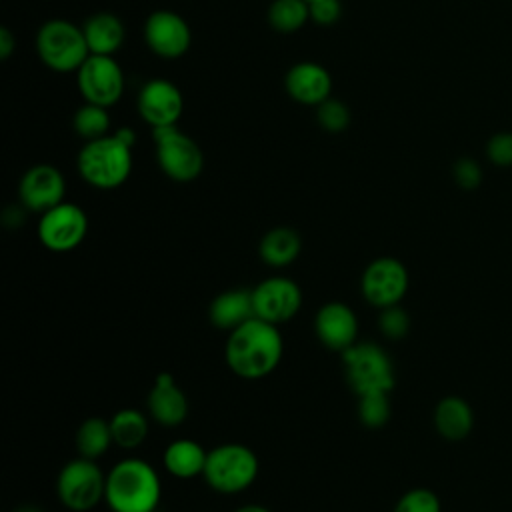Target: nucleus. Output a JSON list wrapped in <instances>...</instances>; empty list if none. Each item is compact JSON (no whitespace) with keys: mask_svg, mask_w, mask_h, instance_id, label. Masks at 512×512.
Listing matches in <instances>:
<instances>
[{"mask_svg":"<svg viewBox=\"0 0 512 512\" xmlns=\"http://www.w3.org/2000/svg\"><path fill=\"white\" fill-rule=\"evenodd\" d=\"M284 354V340L276 324L250 318L228 332L224 360L242 380H260L270 376Z\"/></svg>","mask_w":512,"mask_h":512,"instance_id":"nucleus-1","label":"nucleus"},{"mask_svg":"<svg viewBox=\"0 0 512 512\" xmlns=\"http://www.w3.org/2000/svg\"><path fill=\"white\" fill-rule=\"evenodd\" d=\"M390 396L386 392H374L358 396V420L370 430L384 428L390 420Z\"/></svg>","mask_w":512,"mask_h":512,"instance_id":"nucleus-28","label":"nucleus"},{"mask_svg":"<svg viewBox=\"0 0 512 512\" xmlns=\"http://www.w3.org/2000/svg\"><path fill=\"white\" fill-rule=\"evenodd\" d=\"M132 148L114 134L88 140L76 156V168L82 180L98 190H114L132 174Z\"/></svg>","mask_w":512,"mask_h":512,"instance_id":"nucleus-3","label":"nucleus"},{"mask_svg":"<svg viewBox=\"0 0 512 512\" xmlns=\"http://www.w3.org/2000/svg\"><path fill=\"white\" fill-rule=\"evenodd\" d=\"M308 6H310V22L318 26H332L342 16L340 0H314Z\"/></svg>","mask_w":512,"mask_h":512,"instance_id":"nucleus-33","label":"nucleus"},{"mask_svg":"<svg viewBox=\"0 0 512 512\" xmlns=\"http://www.w3.org/2000/svg\"><path fill=\"white\" fill-rule=\"evenodd\" d=\"M306 2H308V4H310V2H314V0H306Z\"/></svg>","mask_w":512,"mask_h":512,"instance_id":"nucleus-39","label":"nucleus"},{"mask_svg":"<svg viewBox=\"0 0 512 512\" xmlns=\"http://www.w3.org/2000/svg\"><path fill=\"white\" fill-rule=\"evenodd\" d=\"M74 444H76L78 456H84L90 460L102 458L114 444L110 420H104L102 416H90L82 420L76 430Z\"/></svg>","mask_w":512,"mask_h":512,"instance_id":"nucleus-25","label":"nucleus"},{"mask_svg":"<svg viewBox=\"0 0 512 512\" xmlns=\"http://www.w3.org/2000/svg\"><path fill=\"white\" fill-rule=\"evenodd\" d=\"M254 318L252 290L230 288L216 294L208 306V320L218 330H234L246 320Z\"/></svg>","mask_w":512,"mask_h":512,"instance_id":"nucleus-19","label":"nucleus"},{"mask_svg":"<svg viewBox=\"0 0 512 512\" xmlns=\"http://www.w3.org/2000/svg\"><path fill=\"white\" fill-rule=\"evenodd\" d=\"M410 276L402 260L394 256H378L366 264L360 276L362 298L382 310L400 304L408 292Z\"/></svg>","mask_w":512,"mask_h":512,"instance_id":"nucleus-10","label":"nucleus"},{"mask_svg":"<svg viewBox=\"0 0 512 512\" xmlns=\"http://www.w3.org/2000/svg\"><path fill=\"white\" fill-rule=\"evenodd\" d=\"M142 34L150 52L166 60L184 56L192 44L188 22L178 12L166 8L148 14Z\"/></svg>","mask_w":512,"mask_h":512,"instance_id":"nucleus-13","label":"nucleus"},{"mask_svg":"<svg viewBox=\"0 0 512 512\" xmlns=\"http://www.w3.org/2000/svg\"><path fill=\"white\" fill-rule=\"evenodd\" d=\"M118 140H122L126 146H130V148H134V144H136V132L130 128V126H120L116 132H112Z\"/></svg>","mask_w":512,"mask_h":512,"instance_id":"nucleus-36","label":"nucleus"},{"mask_svg":"<svg viewBox=\"0 0 512 512\" xmlns=\"http://www.w3.org/2000/svg\"><path fill=\"white\" fill-rule=\"evenodd\" d=\"M486 156L494 166H512V132H498L486 144Z\"/></svg>","mask_w":512,"mask_h":512,"instance_id":"nucleus-32","label":"nucleus"},{"mask_svg":"<svg viewBox=\"0 0 512 512\" xmlns=\"http://www.w3.org/2000/svg\"><path fill=\"white\" fill-rule=\"evenodd\" d=\"M208 450L192 438H176L162 452L164 470L178 480H192L204 474Z\"/></svg>","mask_w":512,"mask_h":512,"instance_id":"nucleus-20","label":"nucleus"},{"mask_svg":"<svg viewBox=\"0 0 512 512\" xmlns=\"http://www.w3.org/2000/svg\"><path fill=\"white\" fill-rule=\"evenodd\" d=\"M392 512H442L440 498L430 488H410L394 504Z\"/></svg>","mask_w":512,"mask_h":512,"instance_id":"nucleus-30","label":"nucleus"},{"mask_svg":"<svg viewBox=\"0 0 512 512\" xmlns=\"http://www.w3.org/2000/svg\"><path fill=\"white\" fill-rule=\"evenodd\" d=\"M452 176H454L456 184L464 190H474L482 182V170H480L478 162L472 158L456 160V164L452 168Z\"/></svg>","mask_w":512,"mask_h":512,"instance_id":"nucleus-34","label":"nucleus"},{"mask_svg":"<svg viewBox=\"0 0 512 512\" xmlns=\"http://www.w3.org/2000/svg\"><path fill=\"white\" fill-rule=\"evenodd\" d=\"M302 252V238L298 230L290 226H274L270 228L258 244L260 260L274 270L290 266Z\"/></svg>","mask_w":512,"mask_h":512,"instance_id":"nucleus-23","label":"nucleus"},{"mask_svg":"<svg viewBox=\"0 0 512 512\" xmlns=\"http://www.w3.org/2000/svg\"><path fill=\"white\" fill-rule=\"evenodd\" d=\"M376 324H378V330L384 338L400 340L410 330V316L400 304H394V306L378 310Z\"/></svg>","mask_w":512,"mask_h":512,"instance_id":"nucleus-31","label":"nucleus"},{"mask_svg":"<svg viewBox=\"0 0 512 512\" xmlns=\"http://www.w3.org/2000/svg\"><path fill=\"white\" fill-rule=\"evenodd\" d=\"M188 398L170 372H158L148 396L146 414L162 428H176L188 418Z\"/></svg>","mask_w":512,"mask_h":512,"instance_id":"nucleus-17","label":"nucleus"},{"mask_svg":"<svg viewBox=\"0 0 512 512\" xmlns=\"http://www.w3.org/2000/svg\"><path fill=\"white\" fill-rule=\"evenodd\" d=\"M14 50H16V36L6 26H2L0 28V58L8 60Z\"/></svg>","mask_w":512,"mask_h":512,"instance_id":"nucleus-35","label":"nucleus"},{"mask_svg":"<svg viewBox=\"0 0 512 512\" xmlns=\"http://www.w3.org/2000/svg\"><path fill=\"white\" fill-rule=\"evenodd\" d=\"M436 432L448 442L464 440L474 428L472 406L460 396H444L432 414Z\"/></svg>","mask_w":512,"mask_h":512,"instance_id":"nucleus-22","label":"nucleus"},{"mask_svg":"<svg viewBox=\"0 0 512 512\" xmlns=\"http://www.w3.org/2000/svg\"><path fill=\"white\" fill-rule=\"evenodd\" d=\"M312 328L324 348L342 354L358 342L360 324L356 312L346 302L330 300L316 310Z\"/></svg>","mask_w":512,"mask_h":512,"instance_id":"nucleus-16","label":"nucleus"},{"mask_svg":"<svg viewBox=\"0 0 512 512\" xmlns=\"http://www.w3.org/2000/svg\"><path fill=\"white\" fill-rule=\"evenodd\" d=\"M258 472L260 462L252 448L240 442H224L208 450L202 478L214 492L234 496L250 488Z\"/></svg>","mask_w":512,"mask_h":512,"instance_id":"nucleus-4","label":"nucleus"},{"mask_svg":"<svg viewBox=\"0 0 512 512\" xmlns=\"http://www.w3.org/2000/svg\"><path fill=\"white\" fill-rule=\"evenodd\" d=\"M14 512H44V510H40V508L34 506V504H24V506H20V508L14 510Z\"/></svg>","mask_w":512,"mask_h":512,"instance_id":"nucleus-38","label":"nucleus"},{"mask_svg":"<svg viewBox=\"0 0 512 512\" xmlns=\"http://www.w3.org/2000/svg\"><path fill=\"white\" fill-rule=\"evenodd\" d=\"M72 128L74 132L88 140H96L110 134V114L108 108L84 102L72 116Z\"/></svg>","mask_w":512,"mask_h":512,"instance_id":"nucleus-27","label":"nucleus"},{"mask_svg":"<svg viewBox=\"0 0 512 512\" xmlns=\"http://www.w3.org/2000/svg\"><path fill=\"white\" fill-rule=\"evenodd\" d=\"M284 88L294 102L318 106L332 94V76L322 64L302 60L290 66V70L286 72Z\"/></svg>","mask_w":512,"mask_h":512,"instance_id":"nucleus-18","label":"nucleus"},{"mask_svg":"<svg viewBox=\"0 0 512 512\" xmlns=\"http://www.w3.org/2000/svg\"><path fill=\"white\" fill-rule=\"evenodd\" d=\"M136 108L150 128L172 126L178 124L184 112V98L180 88L168 78H152L140 88Z\"/></svg>","mask_w":512,"mask_h":512,"instance_id":"nucleus-15","label":"nucleus"},{"mask_svg":"<svg viewBox=\"0 0 512 512\" xmlns=\"http://www.w3.org/2000/svg\"><path fill=\"white\" fill-rule=\"evenodd\" d=\"M18 198L28 212L42 214L66 200V178L52 164H34L20 178Z\"/></svg>","mask_w":512,"mask_h":512,"instance_id":"nucleus-14","label":"nucleus"},{"mask_svg":"<svg viewBox=\"0 0 512 512\" xmlns=\"http://www.w3.org/2000/svg\"><path fill=\"white\" fill-rule=\"evenodd\" d=\"M302 302L300 286L284 274L266 276L252 288L254 316L276 326L292 320L300 312Z\"/></svg>","mask_w":512,"mask_h":512,"instance_id":"nucleus-12","label":"nucleus"},{"mask_svg":"<svg viewBox=\"0 0 512 512\" xmlns=\"http://www.w3.org/2000/svg\"><path fill=\"white\" fill-rule=\"evenodd\" d=\"M316 120L320 124V128H324L330 134H338L344 132L350 126L352 114L350 108L338 100V98H328L322 104L316 106Z\"/></svg>","mask_w":512,"mask_h":512,"instance_id":"nucleus-29","label":"nucleus"},{"mask_svg":"<svg viewBox=\"0 0 512 512\" xmlns=\"http://www.w3.org/2000/svg\"><path fill=\"white\" fill-rule=\"evenodd\" d=\"M234 512H270V510L262 504H244V506H238Z\"/></svg>","mask_w":512,"mask_h":512,"instance_id":"nucleus-37","label":"nucleus"},{"mask_svg":"<svg viewBox=\"0 0 512 512\" xmlns=\"http://www.w3.org/2000/svg\"><path fill=\"white\" fill-rule=\"evenodd\" d=\"M266 18L276 32L294 34L310 20V6L306 0H272Z\"/></svg>","mask_w":512,"mask_h":512,"instance_id":"nucleus-26","label":"nucleus"},{"mask_svg":"<svg viewBox=\"0 0 512 512\" xmlns=\"http://www.w3.org/2000/svg\"><path fill=\"white\" fill-rule=\"evenodd\" d=\"M36 52L54 72H76L90 56L84 32L70 20L52 18L36 34Z\"/></svg>","mask_w":512,"mask_h":512,"instance_id":"nucleus-6","label":"nucleus"},{"mask_svg":"<svg viewBox=\"0 0 512 512\" xmlns=\"http://www.w3.org/2000/svg\"><path fill=\"white\" fill-rule=\"evenodd\" d=\"M82 32L90 54L114 56L126 38L124 22L114 12H96L86 18Z\"/></svg>","mask_w":512,"mask_h":512,"instance_id":"nucleus-21","label":"nucleus"},{"mask_svg":"<svg viewBox=\"0 0 512 512\" xmlns=\"http://www.w3.org/2000/svg\"><path fill=\"white\" fill-rule=\"evenodd\" d=\"M114 444L122 450L140 448L150 432V416L138 408H120L110 418Z\"/></svg>","mask_w":512,"mask_h":512,"instance_id":"nucleus-24","label":"nucleus"},{"mask_svg":"<svg viewBox=\"0 0 512 512\" xmlns=\"http://www.w3.org/2000/svg\"><path fill=\"white\" fill-rule=\"evenodd\" d=\"M156 162L174 182H192L204 168V154L194 138L184 134L178 124L152 128Z\"/></svg>","mask_w":512,"mask_h":512,"instance_id":"nucleus-8","label":"nucleus"},{"mask_svg":"<svg viewBox=\"0 0 512 512\" xmlns=\"http://www.w3.org/2000/svg\"><path fill=\"white\" fill-rule=\"evenodd\" d=\"M160 500L162 480L150 462L130 456L106 472L104 502L112 512H156Z\"/></svg>","mask_w":512,"mask_h":512,"instance_id":"nucleus-2","label":"nucleus"},{"mask_svg":"<svg viewBox=\"0 0 512 512\" xmlns=\"http://www.w3.org/2000/svg\"><path fill=\"white\" fill-rule=\"evenodd\" d=\"M76 86L84 102L110 108L122 98L126 80L114 56L90 54L76 70Z\"/></svg>","mask_w":512,"mask_h":512,"instance_id":"nucleus-11","label":"nucleus"},{"mask_svg":"<svg viewBox=\"0 0 512 512\" xmlns=\"http://www.w3.org/2000/svg\"><path fill=\"white\" fill-rule=\"evenodd\" d=\"M344 376L356 396L386 392L396 386V370L390 354L376 342H356L342 352Z\"/></svg>","mask_w":512,"mask_h":512,"instance_id":"nucleus-5","label":"nucleus"},{"mask_svg":"<svg viewBox=\"0 0 512 512\" xmlns=\"http://www.w3.org/2000/svg\"><path fill=\"white\" fill-rule=\"evenodd\" d=\"M36 234L46 250L56 254L72 252L88 234V216L82 206L64 200L40 214Z\"/></svg>","mask_w":512,"mask_h":512,"instance_id":"nucleus-9","label":"nucleus"},{"mask_svg":"<svg viewBox=\"0 0 512 512\" xmlns=\"http://www.w3.org/2000/svg\"><path fill=\"white\" fill-rule=\"evenodd\" d=\"M106 494V472L96 460L78 456L68 460L56 476V496L72 512H90Z\"/></svg>","mask_w":512,"mask_h":512,"instance_id":"nucleus-7","label":"nucleus"}]
</instances>
